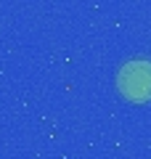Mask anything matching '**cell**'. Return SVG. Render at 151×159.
I'll return each mask as SVG.
<instances>
[{
    "label": "cell",
    "instance_id": "cell-1",
    "mask_svg": "<svg viewBox=\"0 0 151 159\" xmlns=\"http://www.w3.org/2000/svg\"><path fill=\"white\" fill-rule=\"evenodd\" d=\"M117 82L127 101H135V103L151 101V61L138 58V61L125 64Z\"/></svg>",
    "mask_w": 151,
    "mask_h": 159
}]
</instances>
